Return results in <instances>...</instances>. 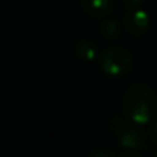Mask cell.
Instances as JSON below:
<instances>
[{
	"label": "cell",
	"instance_id": "obj_5",
	"mask_svg": "<svg viewBox=\"0 0 157 157\" xmlns=\"http://www.w3.org/2000/svg\"><path fill=\"white\" fill-rule=\"evenodd\" d=\"M81 4L87 14L97 18L109 14V11L113 7L112 0H81Z\"/></svg>",
	"mask_w": 157,
	"mask_h": 157
},
{
	"label": "cell",
	"instance_id": "obj_9",
	"mask_svg": "<svg viewBox=\"0 0 157 157\" xmlns=\"http://www.w3.org/2000/svg\"><path fill=\"white\" fill-rule=\"evenodd\" d=\"M120 157H141V156H138L136 153H134V152H128V153H123Z\"/></svg>",
	"mask_w": 157,
	"mask_h": 157
},
{
	"label": "cell",
	"instance_id": "obj_1",
	"mask_svg": "<svg viewBox=\"0 0 157 157\" xmlns=\"http://www.w3.org/2000/svg\"><path fill=\"white\" fill-rule=\"evenodd\" d=\"M124 114L130 121L144 125L157 116V97L150 87L142 83L130 87L123 102Z\"/></svg>",
	"mask_w": 157,
	"mask_h": 157
},
{
	"label": "cell",
	"instance_id": "obj_8",
	"mask_svg": "<svg viewBox=\"0 0 157 157\" xmlns=\"http://www.w3.org/2000/svg\"><path fill=\"white\" fill-rule=\"evenodd\" d=\"M149 135H150V138H152L153 141L157 142V120H156L155 123H153V125H152V127H150Z\"/></svg>",
	"mask_w": 157,
	"mask_h": 157
},
{
	"label": "cell",
	"instance_id": "obj_10",
	"mask_svg": "<svg viewBox=\"0 0 157 157\" xmlns=\"http://www.w3.org/2000/svg\"><path fill=\"white\" fill-rule=\"evenodd\" d=\"M127 3H130V4H138V3H141L142 0H125Z\"/></svg>",
	"mask_w": 157,
	"mask_h": 157
},
{
	"label": "cell",
	"instance_id": "obj_4",
	"mask_svg": "<svg viewBox=\"0 0 157 157\" xmlns=\"http://www.w3.org/2000/svg\"><path fill=\"white\" fill-rule=\"evenodd\" d=\"M150 18L147 13L141 8H132L124 17V26L131 35H142L149 29Z\"/></svg>",
	"mask_w": 157,
	"mask_h": 157
},
{
	"label": "cell",
	"instance_id": "obj_3",
	"mask_svg": "<svg viewBox=\"0 0 157 157\" xmlns=\"http://www.w3.org/2000/svg\"><path fill=\"white\" fill-rule=\"evenodd\" d=\"M110 128L117 136L120 146L125 149H141L145 144V135L138 124L123 120L121 117H114L110 121Z\"/></svg>",
	"mask_w": 157,
	"mask_h": 157
},
{
	"label": "cell",
	"instance_id": "obj_11",
	"mask_svg": "<svg viewBox=\"0 0 157 157\" xmlns=\"http://www.w3.org/2000/svg\"><path fill=\"white\" fill-rule=\"evenodd\" d=\"M156 157H157V153H156Z\"/></svg>",
	"mask_w": 157,
	"mask_h": 157
},
{
	"label": "cell",
	"instance_id": "obj_6",
	"mask_svg": "<svg viewBox=\"0 0 157 157\" xmlns=\"http://www.w3.org/2000/svg\"><path fill=\"white\" fill-rule=\"evenodd\" d=\"M77 55L84 61H94L97 57V48L88 41H81L76 47Z\"/></svg>",
	"mask_w": 157,
	"mask_h": 157
},
{
	"label": "cell",
	"instance_id": "obj_2",
	"mask_svg": "<svg viewBox=\"0 0 157 157\" xmlns=\"http://www.w3.org/2000/svg\"><path fill=\"white\" fill-rule=\"evenodd\" d=\"M99 65L102 71L109 76H123L127 75L132 68V57L127 50L112 47L102 52Z\"/></svg>",
	"mask_w": 157,
	"mask_h": 157
},
{
	"label": "cell",
	"instance_id": "obj_7",
	"mask_svg": "<svg viewBox=\"0 0 157 157\" xmlns=\"http://www.w3.org/2000/svg\"><path fill=\"white\" fill-rule=\"evenodd\" d=\"M88 157H113V156L105 149H95L90 153Z\"/></svg>",
	"mask_w": 157,
	"mask_h": 157
}]
</instances>
